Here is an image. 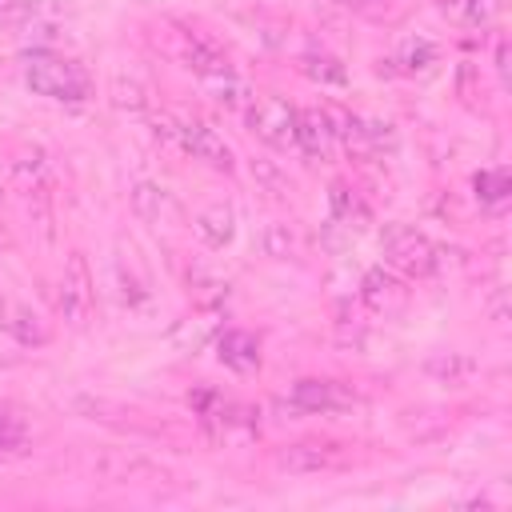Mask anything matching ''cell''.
Listing matches in <instances>:
<instances>
[{
	"mask_svg": "<svg viewBox=\"0 0 512 512\" xmlns=\"http://www.w3.org/2000/svg\"><path fill=\"white\" fill-rule=\"evenodd\" d=\"M32 444H36V432H32L28 412L20 404L0 400V464L32 456Z\"/></svg>",
	"mask_w": 512,
	"mask_h": 512,
	"instance_id": "11",
	"label": "cell"
},
{
	"mask_svg": "<svg viewBox=\"0 0 512 512\" xmlns=\"http://www.w3.org/2000/svg\"><path fill=\"white\" fill-rule=\"evenodd\" d=\"M396 60L404 64V72H420V68H428V64L436 60V48H432L428 40H404Z\"/></svg>",
	"mask_w": 512,
	"mask_h": 512,
	"instance_id": "22",
	"label": "cell"
},
{
	"mask_svg": "<svg viewBox=\"0 0 512 512\" xmlns=\"http://www.w3.org/2000/svg\"><path fill=\"white\" fill-rule=\"evenodd\" d=\"M172 132H176L180 148H184L192 160H200V164H208V168H216V172H232V168H236V156H232L228 140H224L212 124H204V120H180Z\"/></svg>",
	"mask_w": 512,
	"mask_h": 512,
	"instance_id": "6",
	"label": "cell"
},
{
	"mask_svg": "<svg viewBox=\"0 0 512 512\" xmlns=\"http://www.w3.org/2000/svg\"><path fill=\"white\" fill-rule=\"evenodd\" d=\"M336 4H344V8H356V12H364L372 0H336Z\"/></svg>",
	"mask_w": 512,
	"mask_h": 512,
	"instance_id": "25",
	"label": "cell"
},
{
	"mask_svg": "<svg viewBox=\"0 0 512 512\" xmlns=\"http://www.w3.org/2000/svg\"><path fill=\"white\" fill-rule=\"evenodd\" d=\"M24 84L44 96V100H56V104H84L92 96V76L84 64H76L72 56H60V52H28L24 56Z\"/></svg>",
	"mask_w": 512,
	"mask_h": 512,
	"instance_id": "1",
	"label": "cell"
},
{
	"mask_svg": "<svg viewBox=\"0 0 512 512\" xmlns=\"http://www.w3.org/2000/svg\"><path fill=\"white\" fill-rule=\"evenodd\" d=\"M472 184H476L480 204H488V208H500L508 200V172L504 168H484V172H476Z\"/></svg>",
	"mask_w": 512,
	"mask_h": 512,
	"instance_id": "20",
	"label": "cell"
},
{
	"mask_svg": "<svg viewBox=\"0 0 512 512\" xmlns=\"http://www.w3.org/2000/svg\"><path fill=\"white\" fill-rule=\"evenodd\" d=\"M360 396L348 388V384H340V380H320V376H304V380H296L292 384V396H288V404L296 408V412H344V408H352Z\"/></svg>",
	"mask_w": 512,
	"mask_h": 512,
	"instance_id": "7",
	"label": "cell"
},
{
	"mask_svg": "<svg viewBox=\"0 0 512 512\" xmlns=\"http://www.w3.org/2000/svg\"><path fill=\"white\" fill-rule=\"evenodd\" d=\"M428 372L440 376L444 384H460V376L472 372V360H464V356H456V352H448V356H432V360H428Z\"/></svg>",
	"mask_w": 512,
	"mask_h": 512,
	"instance_id": "21",
	"label": "cell"
},
{
	"mask_svg": "<svg viewBox=\"0 0 512 512\" xmlns=\"http://www.w3.org/2000/svg\"><path fill=\"white\" fill-rule=\"evenodd\" d=\"M92 308H96V292H92V272H88V260L80 252H72L64 260V272L56 280V312L64 324L72 328H84L92 320Z\"/></svg>",
	"mask_w": 512,
	"mask_h": 512,
	"instance_id": "4",
	"label": "cell"
},
{
	"mask_svg": "<svg viewBox=\"0 0 512 512\" xmlns=\"http://www.w3.org/2000/svg\"><path fill=\"white\" fill-rule=\"evenodd\" d=\"M20 356H24V348H20V344L0 328V372H4V368H16V364H20Z\"/></svg>",
	"mask_w": 512,
	"mask_h": 512,
	"instance_id": "24",
	"label": "cell"
},
{
	"mask_svg": "<svg viewBox=\"0 0 512 512\" xmlns=\"http://www.w3.org/2000/svg\"><path fill=\"white\" fill-rule=\"evenodd\" d=\"M92 468L104 476V484H168L172 480V472H164L160 464H152L136 452H124V448L104 452Z\"/></svg>",
	"mask_w": 512,
	"mask_h": 512,
	"instance_id": "8",
	"label": "cell"
},
{
	"mask_svg": "<svg viewBox=\"0 0 512 512\" xmlns=\"http://www.w3.org/2000/svg\"><path fill=\"white\" fill-rule=\"evenodd\" d=\"M332 128L320 108H296V148L308 160H328L332 156Z\"/></svg>",
	"mask_w": 512,
	"mask_h": 512,
	"instance_id": "14",
	"label": "cell"
},
{
	"mask_svg": "<svg viewBox=\"0 0 512 512\" xmlns=\"http://www.w3.org/2000/svg\"><path fill=\"white\" fill-rule=\"evenodd\" d=\"M216 356H220L224 368H232L240 376L260 372V340L248 328H224L216 336Z\"/></svg>",
	"mask_w": 512,
	"mask_h": 512,
	"instance_id": "13",
	"label": "cell"
},
{
	"mask_svg": "<svg viewBox=\"0 0 512 512\" xmlns=\"http://www.w3.org/2000/svg\"><path fill=\"white\" fill-rule=\"evenodd\" d=\"M180 44H184V64H188L196 76H204V80L232 76V60H228V52H224L216 40H208L204 32H184Z\"/></svg>",
	"mask_w": 512,
	"mask_h": 512,
	"instance_id": "12",
	"label": "cell"
},
{
	"mask_svg": "<svg viewBox=\"0 0 512 512\" xmlns=\"http://www.w3.org/2000/svg\"><path fill=\"white\" fill-rule=\"evenodd\" d=\"M300 72L308 76V80H316V84H348V68L336 60V56H328V52H304L300 56Z\"/></svg>",
	"mask_w": 512,
	"mask_h": 512,
	"instance_id": "18",
	"label": "cell"
},
{
	"mask_svg": "<svg viewBox=\"0 0 512 512\" xmlns=\"http://www.w3.org/2000/svg\"><path fill=\"white\" fill-rule=\"evenodd\" d=\"M360 300L372 308V312H400L404 308V300H408V280L400 276V272H392L388 264H380V268H372V272H364V280H360Z\"/></svg>",
	"mask_w": 512,
	"mask_h": 512,
	"instance_id": "10",
	"label": "cell"
},
{
	"mask_svg": "<svg viewBox=\"0 0 512 512\" xmlns=\"http://www.w3.org/2000/svg\"><path fill=\"white\" fill-rule=\"evenodd\" d=\"M0 328L20 348H44L52 340L48 320H40V312H32L24 300H12V296H0Z\"/></svg>",
	"mask_w": 512,
	"mask_h": 512,
	"instance_id": "9",
	"label": "cell"
},
{
	"mask_svg": "<svg viewBox=\"0 0 512 512\" xmlns=\"http://www.w3.org/2000/svg\"><path fill=\"white\" fill-rule=\"evenodd\" d=\"M248 128L268 144V148H296V108L284 96H252V104L244 108Z\"/></svg>",
	"mask_w": 512,
	"mask_h": 512,
	"instance_id": "5",
	"label": "cell"
},
{
	"mask_svg": "<svg viewBox=\"0 0 512 512\" xmlns=\"http://www.w3.org/2000/svg\"><path fill=\"white\" fill-rule=\"evenodd\" d=\"M332 216H336V224H344V228H368L372 224V208L360 200V192L356 188H348V184H332Z\"/></svg>",
	"mask_w": 512,
	"mask_h": 512,
	"instance_id": "17",
	"label": "cell"
},
{
	"mask_svg": "<svg viewBox=\"0 0 512 512\" xmlns=\"http://www.w3.org/2000/svg\"><path fill=\"white\" fill-rule=\"evenodd\" d=\"M444 16L464 28H484L496 16V0H440Z\"/></svg>",
	"mask_w": 512,
	"mask_h": 512,
	"instance_id": "19",
	"label": "cell"
},
{
	"mask_svg": "<svg viewBox=\"0 0 512 512\" xmlns=\"http://www.w3.org/2000/svg\"><path fill=\"white\" fill-rule=\"evenodd\" d=\"M196 232H200V240H204L208 248H224V244L232 240V232H236V208L224 204V200L208 204V208L196 216Z\"/></svg>",
	"mask_w": 512,
	"mask_h": 512,
	"instance_id": "15",
	"label": "cell"
},
{
	"mask_svg": "<svg viewBox=\"0 0 512 512\" xmlns=\"http://www.w3.org/2000/svg\"><path fill=\"white\" fill-rule=\"evenodd\" d=\"M384 256H388V268L400 272L404 280H428L440 268V248L408 224L384 228Z\"/></svg>",
	"mask_w": 512,
	"mask_h": 512,
	"instance_id": "3",
	"label": "cell"
},
{
	"mask_svg": "<svg viewBox=\"0 0 512 512\" xmlns=\"http://www.w3.org/2000/svg\"><path fill=\"white\" fill-rule=\"evenodd\" d=\"M348 460H352L348 444H340V440H328V436H304V440L280 444V448L272 452V464H276V472H288V476L340 472V468H348Z\"/></svg>",
	"mask_w": 512,
	"mask_h": 512,
	"instance_id": "2",
	"label": "cell"
},
{
	"mask_svg": "<svg viewBox=\"0 0 512 512\" xmlns=\"http://www.w3.org/2000/svg\"><path fill=\"white\" fill-rule=\"evenodd\" d=\"M132 208H136V216L148 220V224H168V220L180 212L176 200H172V192H164L160 184H136V188H132Z\"/></svg>",
	"mask_w": 512,
	"mask_h": 512,
	"instance_id": "16",
	"label": "cell"
},
{
	"mask_svg": "<svg viewBox=\"0 0 512 512\" xmlns=\"http://www.w3.org/2000/svg\"><path fill=\"white\" fill-rule=\"evenodd\" d=\"M36 20V0H0V28H24Z\"/></svg>",
	"mask_w": 512,
	"mask_h": 512,
	"instance_id": "23",
	"label": "cell"
}]
</instances>
